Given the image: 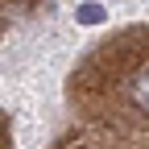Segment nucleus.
Masks as SVG:
<instances>
[{"instance_id": "f257e3e1", "label": "nucleus", "mask_w": 149, "mask_h": 149, "mask_svg": "<svg viewBox=\"0 0 149 149\" xmlns=\"http://www.w3.org/2000/svg\"><path fill=\"white\" fill-rule=\"evenodd\" d=\"M74 21H79V25H104V21H108V4H100V0H83L79 8H74Z\"/></svg>"}, {"instance_id": "f03ea898", "label": "nucleus", "mask_w": 149, "mask_h": 149, "mask_svg": "<svg viewBox=\"0 0 149 149\" xmlns=\"http://www.w3.org/2000/svg\"><path fill=\"white\" fill-rule=\"evenodd\" d=\"M128 100H133V108H149V87H145V70L141 74H133V83H128Z\"/></svg>"}]
</instances>
